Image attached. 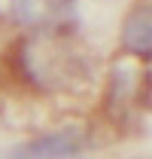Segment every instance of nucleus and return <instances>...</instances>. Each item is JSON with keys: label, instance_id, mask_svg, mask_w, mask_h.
<instances>
[{"label": "nucleus", "instance_id": "obj_3", "mask_svg": "<svg viewBox=\"0 0 152 159\" xmlns=\"http://www.w3.org/2000/svg\"><path fill=\"white\" fill-rule=\"evenodd\" d=\"M67 0H12V16L24 25H49Z\"/></svg>", "mask_w": 152, "mask_h": 159}, {"label": "nucleus", "instance_id": "obj_1", "mask_svg": "<svg viewBox=\"0 0 152 159\" xmlns=\"http://www.w3.org/2000/svg\"><path fill=\"white\" fill-rule=\"evenodd\" d=\"M88 147V135L79 125H46L15 141L3 159H79Z\"/></svg>", "mask_w": 152, "mask_h": 159}, {"label": "nucleus", "instance_id": "obj_2", "mask_svg": "<svg viewBox=\"0 0 152 159\" xmlns=\"http://www.w3.org/2000/svg\"><path fill=\"white\" fill-rule=\"evenodd\" d=\"M122 46L137 58H152V6H137L125 19Z\"/></svg>", "mask_w": 152, "mask_h": 159}]
</instances>
